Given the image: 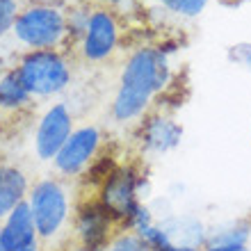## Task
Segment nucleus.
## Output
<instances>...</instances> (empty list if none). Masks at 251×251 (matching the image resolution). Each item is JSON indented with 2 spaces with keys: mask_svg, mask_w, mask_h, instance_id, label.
I'll use <instances>...</instances> for the list:
<instances>
[{
  "mask_svg": "<svg viewBox=\"0 0 251 251\" xmlns=\"http://www.w3.org/2000/svg\"><path fill=\"white\" fill-rule=\"evenodd\" d=\"M172 82V64L165 48H137L126 60L119 89L112 100V117L121 124L144 117L155 94Z\"/></svg>",
  "mask_w": 251,
  "mask_h": 251,
  "instance_id": "obj_1",
  "label": "nucleus"
},
{
  "mask_svg": "<svg viewBox=\"0 0 251 251\" xmlns=\"http://www.w3.org/2000/svg\"><path fill=\"white\" fill-rule=\"evenodd\" d=\"M19 75L30 96H55L71 85V62L57 50H30L19 64Z\"/></svg>",
  "mask_w": 251,
  "mask_h": 251,
  "instance_id": "obj_2",
  "label": "nucleus"
},
{
  "mask_svg": "<svg viewBox=\"0 0 251 251\" xmlns=\"http://www.w3.org/2000/svg\"><path fill=\"white\" fill-rule=\"evenodd\" d=\"M12 32L32 50H57L69 39L66 14L55 5H32L19 12Z\"/></svg>",
  "mask_w": 251,
  "mask_h": 251,
  "instance_id": "obj_3",
  "label": "nucleus"
},
{
  "mask_svg": "<svg viewBox=\"0 0 251 251\" xmlns=\"http://www.w3.org/2000/svg\"><path fill=\"white\" fill-rule=\"evenodd\" d=\"M144 185L142 174L132 165H121L114 167L99 185V203L105 208L117 224H128V219L132 217V212L137 210L142 201H139V192Z\"/></svg>",
  "mask_w": 251,
  "mask_h": 251,
  "instance_id": "obj_4",
  "label": "nucleus"
},
{
  "mask_svg": "<svg viewBox=\"0 0 251 251\" xmlns=\"http://www.w3.org/2000/svg\"><path fill=\"white\" fill-rule=\"evenodd\" d=\"M27 205L32 210L39 240H53L69 219V197L57 178H44L27 192Z\"/></svg>",
  "mask_w": 251,
  "mask_h": 251,
  "instance_id": "obj_5",
  "label": "nucleus"
},
{
  "mask_svg": "<svg viewBox=\"0 0 251 251\" xmlns=\"http://www.w3.org/2000/svg\"><path fill=\"white\" fill-rule=\"evenodd\" d=\"M121 27L112 9L96 7L89 12V21L80 37V53L87 62H105L119 46Z\"/></svg>",
  "mask_w": 251,
  "mask_h": 251,
  "instance_id": "obj_6",
  "label": "nucleus"
},
{
  "mask_svg": "<svg viewBox=\"0 0 251 251\" xmlns=\"http://www.w3.org/2000/svg\"><path fill=\"white\" fill-rule=\"evenodd\" d=\"M117 226L119 224L99 203V199H89L78 208V217H75L78 242L75 245L89 251H105L112 238L117 235V233H112Z\"/></svg>",
  "mask_w": 251,
  "mask_h": 251,
  "instance_id": "obj_7",
  "label": "nucleus"
},
{
  "mask_svg": "<svg viewBox=\"0 0 251 251\" xmlns=\"http://www.w3.org/2000/svg\"><path fill=\"white\" fill-rule=\"evenodd\" d=\"M100 130L96 126H82L71 132L60 153L55 155V169L64 176H78L92 165L100 149Z\"/></svg>",
  "mask_w": 251,
  "mask_h": 251,
  "instance_id": "obj_8",
  "label": "nucleus"
},
{
  "mask_svg": "<svg viewBox=\"0 0 251 251\" xmlns=\"http://www.w3.org/2000/svg\"><path fill=\"white\" fill-rule=\"evenodd\" d=\"M73 132V114L64 103H55L41 117L34 135V151L39 160H55L64 142Z\"/></svg>",
  "mask_w": 251,
  "mask_h": 251,
  "instance_id": "obj_9",
  "label": "nucleus"
},
{
  "mask_svg": "<svg viewBox=\"0 0 251 251\" xmlns=\"http://www.w3.org/2000/svg\"><path fill=\"white\" fill-rule=\"evenodd\" d=\"M180 137H183L180 124H176L172 117H167L162 112H153L142 121L139 139H142V149L149 153L172 151L180 144Z\"/></svg>",
  "mask_w": 251,
  "mask_h": 251,
  "instance_id": "obj_10",
  "label": "nucleus"
},
{
  "mask_svg": "<svg viewBox=\"0 0 251 251\" xmlns=\"http://www.w3.org/2000/svg\"><path fill=\"white\" fill-rule=\"evenodd\" d=\"M0 240L9 251H21L32 245H39V235H37V226H34L27 199L5 217V224L0 228Z\"/></svg>",
  "mask_w": 251,
  "mask_h": 251,
  "instance_id": "obj_11",
  "label": "nucleus"
},
{
  "mask_svg": "<svg viewBox=\"0 0 251 251\" xmlns=\"http://www.w3.org/2000/svg\"><path fill=\"white\" fill-rule=\"evenodd\" d=\"M27 178L19 167L0 165V219H5L27 197Z\"/></svg>",
  "mask_w": 251,
  "mask_h": 251,
  "instance_id": "obj_12",
  "label": "nucleus"
},
{
  "mask_svg": "<svg viewBox=\"0 0 251 251\" xmlns=\"http://www.w3.org/2000/svg\"><path fill=\"white\" fill-rule=\"evenodd\" d=\"M30 92L25 89L19 71H7L0 75V107L2 110H23L30 105Z\"/></svg>",
  "mask_w": 251,
  "mask_h": 251,
  "instance_id": "obj_13",
  "label": "nucleus"
},
{
  "mask_svg": "<svg viewBox=\"0 0 251 251\" xmlns=\"http://www.w3.org/2000/svg\"><path fill=\"white\" fill-rule=\"evenodd\" d=\"M247 238H249V228H247V226H231V228L215 231L212 235H205V245L203 247L247 245Z\"/></svg>",
  "mask_w": 251,
  "mask_h": 251,
  "instance_id": "obj_14",
  "label": "nucleus"
},
{
  "mask_svg": "<svg viewBox=\"0 0 251 251\" xmlns=\"http://www.w3.org/2000/svg\"><path fill=\"white\" fill-rule=\"evenodd\" d=\"M105 251H153V247L139 238L135 231L126 228V231H119L114 235Z\"/></svg>",
  "mask_w": 251,
  "mask_h": 251,
  "instance_id": "obj_15",
  "label": "nucleus"
},
{
  "mask_svg": "<svg viewBox=\"0 0 251 251\" xmlns=\"http://www.w3.org/2000/svg\"><path fill=\"white\" fill-rule=\"evenodd\" d=\"M169 9V12L178 14V16H185V19H194L205 9L208 0H158Z\"/></svg>",
  "mask_w": 251,
  "mask_h": 251,
  "instance_id": "obj_16",
  "label": "nucleus"
},
{
  "mask_svg": "<svg viewBox=\"0 0 251 251\" xmlns=\"http://www.w3.org/2000/svg\"><path fill=\"white\" fill-rule=\"evenodd\" d=\"M16 19H19L16 0H0V37H2L7 30H12Z\"/></svg>",
  "mask_w": 251,
  "mask_h": 251,
  "instance_id": "obj_17",
  "label": "nucleus"
},
{
  "mask_svg": "<svg viewBox=\"0 0 251 251\" xmlns=\"http://www.w3.org/2000/svg\"><path fill=\"white\" fill-rule=\"evenodd\" d=\"M231 57L235 62H240V64H242L247 71L251 73V44H240V46H233Z\"/></svg>",
  "mask_w": 251,
  "mask_h": 251,
  "instance_id": "obj_18",
  "label": "nucleus"
},
{
  "mask_svg": "<svg viewBox=\"0 0 251 251\" xmlns=\"http://www.w3.org/2000/svg\"><path fill=\"white\" fill-rule=\"evenodd\" d=\"M205 251H249L247 245H224V247H203Z\"/></svg>",
  "mask_w": 251,
  "mask_h": 251,
  "instance_id": "obj_19",
  "label": "nucleus"
},
{
  "mask_svg": "<svg viewBox=\"0 0 251 251\" xmlns=\"http://www.w3.org/2000/svg\"><path fill=\"white\" fill-rule=\"evenodd\" d=\"M153 251H205V249H197V247H178V245H165L160 249H153Z\"/></svg>",
  "mask_w": 251,
  "mask_h": 251,
  "instance_id": "obj_20",
  "label": "nucleus"
},
{
  "mask_svg": "<svg viewBox=\"0 0 251 251\" xmlns=\"http://www.w3.org/2000/svg\"><path fill=\"white\" fill-rule=\"evenodd\" d=\"M103 5L110 9V7H124V5H130V2H135V0H100Z\"/></svg>",
  "mask_w": 251,
  "mask_h": 251,
  "instance_id": "obj_21",
  "label": "nucleus"
},
{
  "mask_svg": "<svg viewBox=\"0 0 251 251\" xmlns=\"http://www.w3.org/2000/svg\"><path fill=\"white\" fill-rule=\"evenodd\" d=\"M55 251H78V247L73 245V247H62V249H55Z\"/></svg>",
  "mask_w": 251,
  "mask_h": 251,
  "instance_id": "obj_22",
  "label": "nucleus"
},
{
  "mask_svg": "<svg viewBox=\"0 0 251 251\" xmlns=\"http://www.w3.org/2000/svg\"><path fill=\"white\" fill-rule=\"evenodd\" d=\"M21 251H39V245H32V247H27V249H21Z\"/></svg>",
  "mask_w": 251,
  "mask_h": 251,
  "instance_id": "obj_23",
  "label": "nucleus"
},
{
  "mask_svg": "<svg viewBox=\"0 0 251 251\" xmlns=\"http://www.w3.org/2000/svg\"><path fill=\"white\" fill-rule=\"evenodd\" d=\"M0 251H9V249H7L5 245H2V240H0Z\"/></svg>",
  "mask_w": 251,
  "mask_h": 251,
  "instance_id": "obj_24",
  "label": "nucleus"
},
{
  "mask_svg": "<svg viewBox=\"0 0 251 251\" xmlns=\"http://www.w3.org/2000/svg\"><path fill=\"white\" fill-rule=\"evenodd\" d=\"M0 121H2V107H0Z\"/></svg>",
  "mask_w": 251,
  "mask_h": 251,
  "instance_id": "obj_25",
  "label": "nucleus"
}]
</instances>
